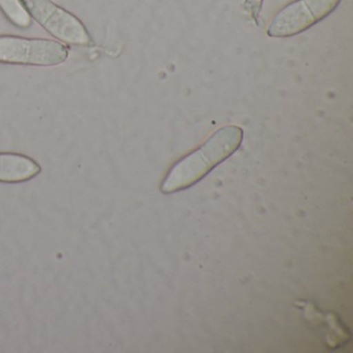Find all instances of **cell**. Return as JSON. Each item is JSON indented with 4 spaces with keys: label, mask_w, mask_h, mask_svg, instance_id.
Segmentation results:
<instances>
[{
    "label": "cell",
    "mask_w": 353,
    "mask_h": 353,
    "mask_svg": "<svg viewBox=\"0 0 353 353\" xmlns=\"http://www.w3.org/2000/svg\"><path fill=\"white\" fill-rule=\"evenodd\" d=\"M40 172V165L28 157L9 152L0 154V183H24Z\"/></svg>",
    "instance_id": "5b68a950"
},
{
    "label": "cell",
    "mask_w": 353,
    "mask_h": 353,
    "mask_svg": "<svg viewBox=\"0 0 353 353\" xmlns=\"http://www.w3.org/2000/svg\"><path fill=\"white\" fill-rule=\"evenodd\" d=\"M243 137V130L237 125H226L218 130L201 148L172 167L163 181L161 191L174 193L195 185L216 165L234 154Z\"/></svg>",
    "instance_id": "6da1fadb"
},
{
    "label": "cell",
    "mask_w": 353,
    "mask_h": 353,
    "mask_svg": "<svg viewBox=\"0 0 353 353\" xmlns=\"http://www.w3.org/2000/svg\"><path fill=\"white\" fill-rule=\"evenodd\" d=\"M0 11L16 28L26 30L32 26V19L20 0H0Z\"/></svg>",
    "instance_id": "8992f818"
},
{
    "label": "cell",
    "mask_w": 353,
    "mask_h": 353,
    "mask_svg": "<svg viewBox=\"0 0 353 353\" xmlns=\"http://www.w3.org/2000/svg\"><path fill=\"white\" fill-rule=\"evenodd\" d=\"M69 57V49L57 41L0 36V63L57 67Z\"/></svg>",
    "instance_id": "3957f363"
},
{
    "label": "cell",
    "mask_w": 353,
    "mask_h": 353,
    "mask_svg": "<svg viewBox=\"0 0 353 353\" xmlns=\"http://www.w3.org/2000/svg\"><path fill=\"white\" fill-rule=\"evenodd\" d=\"M28 15L59 42L90 47L92 36L81 20L52 0H20Z\"/></svg>",
    "instance_id": "7a4b0ae2"
},
{
    "label": "cell",
    "mask_w": 353,
    "mask_h": 353,
    "mask_svg": "<svg viewBox=\"0 0 353 353\" xmlns=\"http://www.w3.org/2000/svg\"><path fill=\"white\" fill-rule=\"evenodd\" d=\"M340 3L341 0H296L274 16L268 34L272 38L296 36L330 15Z\"/></svg>",
    "instance_id": "277c9868"
},
{
    "label": "cell",
    "mask_w": 353,
    "mask_h": 353,
    "mask_svg": "<svg viewBox=\"0 0 353 353\" xmlns=\"http://www.w3.org/2000/svg\"><path fill=\"white\" fill-rule=\"evenodd\" d=\"M262 3L263 0H245V9L248 13L253 17L255 21H258L260 11H261Z\"/></svg>",
    "instance_id": "52a82bcc"
}]
</instances>
